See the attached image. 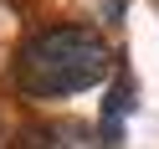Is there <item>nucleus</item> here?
Listing matches in <instances>:
<instances>
[{
  "instance_id": "f257e3e1",
  "label": "nucleus",
  "mask_w": 159,
  "mask_h": 149,
  "mask_svg": "<svg viewBox=\"0 0 159 149\" xmlns=\"http://www.w3.org/2000/svg\"><path fill=\"white\" fill-rule=\"evenodd\" d=\"M113 72V52L93 26H52L36 31L16 57V82L26 98H72L98 87Z\"/></svg>"
}]
</instances>
